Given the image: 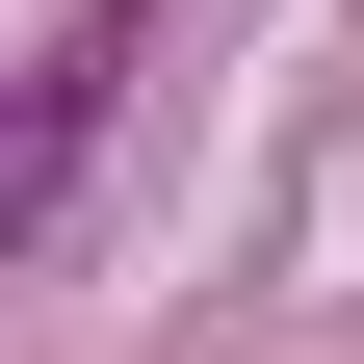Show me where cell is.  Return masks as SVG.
I'll return each instance as SVG.
<instances>
[{"mask_svg":"<svg viewBox=\"0 0 364 364\" xmlns=\"http://www.w3.org/2000/svg\"><path fill=\"white\" fill-rule=\"evenodd\" d=\"M182 0H53V53H26V130H0V208L53 235L78 208V156H105V105H130V53H156Z\"/></svg>","mask_w":364,"mask_h":364,"instance_id":"obj_1","label":"cell"}]
</instances>
